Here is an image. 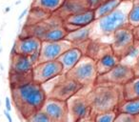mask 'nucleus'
<instances>
[{
    "label": "nucleus",
    "mask_w": 139,
    "mask_h": 122,
    "mask_svg": "<svg viewBox=\"0 0 139 122\" xmlns=\"http://www.w3.org/2000/svg\"><path fill=\"white\" fill-rule=\"evenodd\" d=\"M11 97L17 110L25 119L34 112L41 110L47 99L42 85L34 81L24 86L11 89Z\"/></svg>",
    "instance_id": "f257e3e1"
},
{
    "label": "nucleus",
    "mask_w": 139,
    "mask_h": 122,
    "mask_svg": "<svg viewBox=\"0 0 139 122\" xmlns=\"http://www.w3.org/2000/svg\"><path fill=\"white\" fill-rule=\"evenodd\" d=\"M92 110V114L107 111L117 110V107L124 100L123 86L112 84H94L86 94Z\"/></svg>",
    "instance_id": "f03ea898"
},
{
    "label": "nucleus",
    "mask_w": 139,
    "mask_h": 122,
    "mask_svg": "<svg viewBox=\"0 0 139 122\" xmlns=\"http://www.w3.org/2000/svg\"><path fill=\"white\" fill-rule=\"evenodd\" d=\"M132 5V2L122 1V3L111 14L95 20L92 23L91 39L111 36L115 31L125 27H130L128 16Z\"/></svg>",
    "instance_id": "7ed1b4c3"
},
{
    "label": "nucleus",
    "mask_w": 139,
    "mask_h": 122,
    "mask_svg": "<svg viewBox=\"0 0 139 122\" xmlns=\"http://www.w3.org/2000/svg\"><path fill=\"white\" fill-rule=\"evenodd\" d=\"M50 81L53 84H50L49 82L42 84V88L46 93L47 98L67 101L71 97L78 94L81 90H83V87L80 84L68 78L66 75H58Z\"/></svg>",
    "instance_id": "20e7f679"
},
{
    "label": "nucleus",
    "mask_w": 139,
    "mask_h": 122,
    "mask_svg": "<svg viewBox=\"0 0 139 122\" xmlns=\"http://www.w3.org/2000/svg\"><path fill=\"white\" fill-rule=\"evenodd\" d=\"M66 76L79 83L83 89L92 88L98 76L96 61L88 56H83L79 62L66 74Z\"/></svg>",
    "instance_id": "39448f33"
},
{
    "label": "nucleus",
    "mask_w": 139,
    "mask_h": 122,
    "mask_svg": "<svg viewBox=\"0 0 139 122\" xmlns=\"http://www.w3.org/2000/svg\"><path fill=\"white\" fill-rule=\"evenodd\" d=\"M68 122H80L92 118V110L86 94L80 92L67 100Z\"/></svg>",
    "instance_id": "423d86ee"
},
{
    "label": "nucleus",
    "mask_w": 139,
    "mask_h": 122,
    "mask_svg": "<svg viewBox=\"0 0 139 122\" xmlns=\"http://www.w3.org/2000/svg\"><path fill=\"white\" fill-rule=\"evenodd\" d=\"M134 76H135L134 71L131 67L119 63L117 66L114 67L113 69H111L110 72H106L104 75H98L95 84L107 83L123 86L126 83H128Z\"/></svg>",
    "instance_id": "0eeeda50"
},
{
    "label": "nucleus",
    "mask_w": 139,
    "mask_h": 122,
    "mask_svg": "<svg viewBox=\"0 0 139 122\" xmlns=\"http://www.w3.org/2000/svg\"><path fill=\"white\" fill-rule=\"evenodd\" d=\"M33 80L37 84L46 83L47 81L53 79V78L58 76V75H64L61 64L57 60L47 61V62H41L34 67L33 72Z\"/></svg>",
    "instance_id": "6e6552de"
},
{
    "label": "nucleus",
    "mask_w": 139,
    "mask_h": 122,
    "mask_svg": "<svg viewBox=\"0 0 139 122\" xmlns=\"http://www.w3.org/2000/svg\"><path fill=\"white\" fill-rule=\"evenodd\" d=\"M72 47H74L73 44L68 41L67 39L57 42L42 41L41 48L39 51L40 53L39 63L57 60L61 56L62 53Z\"/></svg>",
    "instance_id": "1a4fd4ad"
},
{
    "label": "nucleus",
    "mask_w": 139,
    "mask_h": 122,
    "mask_svg": "<svg viewBox=\"0 0 139 122\" xmlns=\"http://www.w3.org/2000/svg\"><path fill=\"white\" fill-rule=\"evenodd\" d=\"M111 36L112 37L110 44L111 50L119 58L126 53V51L131 47L135 40L132 33V29L131 27H125L115 31Z\"/></svg>",
    "instance_id": "9d476101"
},
{
    "label": "nucleus",
    "mask_w": 139,
    "mask_h": 122,
    "mask_svg": "<svg viewBox=\"0 0 139 122\" xmlns=\"http://www.w3.org/2000/svg\"><path fill=\"white\" fill-rule=\"evenodd\" d=\"M41 110L45 112L53 122H68L67 101L47 98Z\"/></svg>",
    "instance_id": "9b49d317"
},
{
    "label": "nucleus",
    "mask_w": 139,
    "mask_h": 122,
    "mask_svg": "<svg viewBox=\"0 0 139 122\" xmlns=\"http://www.w3.org/2000/svg\"><path fill=\"white\" fill-rule=\"evenodd\" d=\"M41 44L42 41L35 36H19L14 41L11 52V56L17 53V54L30 56L33 53L40 51Z\"/></svg>",
    "instance_id": "f8f14e48"
},
{
    "label": "nucleus",
    "mask_w": 139,
    "mask_h": 122,
    "mask_svg": "<svg viewBox=\"0 0 139 122\" xmlns=\"http://www.w3.org/2000/svg\"><path fill=\"white\" fill-rule=\"evenodd\" d=\"M90 4L88 0H65L61 8L53 15L64 20L65 18L89 10Z\"/></svg>",
    "instance_id": "ddd939ff"
},
{
    "label": "nucleus",
    "mask_w": 139,
    "mask_h": 122,
    "mask_svg": "<svg viewBox=\"0 0 139 122\" xmlns=\"http://www.w3.org/2000/svg\"><path fill=\"white\" fill-rule=\"evenodd\" d=\"M83 56V53L77 47H72L62 53L57 61L61 64L63 74L66 75L68 72H70L79 62Z\"/></svg>",
    "instance_id": "4468645a"
},
{
    "label": "nucleus",
    "mask_w": 139,
    "mask_h": 122,
    "mask_svg": "<svg viewBox=\"0 0 139 122\" xmlns=\"http://www.w3.org/2000/svg\"><path fill=\"white\" fill-rule=\"evenodd\" d=\"M34 69V64L31 63L29 56L22 54L11 56V66L10 72L14 74H31Z\"/></svg>",
    "instance_id": "2eb2a0df"
},
{
    "label": "nucleus",
    "mask_w": 139,
    "mask_h": 122,
    "mask_svg": "<svg viewBox=\"0 0 139 122\" xmlns=\"http://www.w3.org/2000/svg\"><path fill=\"white\" fill-rule=\"evenodd\" d=\"M95 21L94 16V11L92 9H89L87 11H84L79 14H73L71 16L67 17L63 20V22L69 25L74 26L76 28H82V27H86Z\"/></svg>",
    "instance_id": "dca6fc26"
},
{
    "label": "nucleus",
    "mask_w": 139,
    "mask_h": 122,
    "mask_svg": "<svg viewBox=\"0 0 139 122\" xmlns=\"http://www.w3.org/2000/svg\"><path fill=\"white\" fill-rule=\"evenodd\" d=\"M119 63L120 58L115 53H113V52H110L104 54L96 60V69H97L98 75H104L106 72H110Z\"/></svg>",
    "instance_id": "f3484780"
},
{
    "label": "nucleus",
    "mask_w": 139,
    "mask_h": 122,
    "mask_svg": "<svg viewBox=\"0 0 139 122\" xmlns=\"http://www.w3.org/2000/svg\"><path fill=\"white\" fill-rule=\"evenodd\" d=\"M92 28V24H91V25L86 26V27H82V28H79L77 30L70 32V33H68V35L66 36V39L71 43H72L74 47L79 44H82V43L91 39Z\"/></svg>",
    "instance_id": "a211bd4d"
},
{
    "label": "nucleus",
    "mask_w": 139,
    "mask_h": 122,
    "mask_svg": "<svg viewBox=\"0 0 139 122\" xmlns=\"http://www.w3.org/2000/svg\"><path fill=\"white\" fill-rule=\"evenodd\" d=\"M65 0H34L31 8L39 9L47 14H53L61 8Z\"/></svg>",
    "instance_id": "6ab92c4d"
},
{
    "label": "nucleus",
    "mask_w": 139,
    "mask_h": 122,
    "mask_svg": "<svg viewBox=\"0 0 139 122\" xmlns=\"http://www.w3.org/2000/svg\"><path fill=\"white\" fill-rule=\"evenodd\" d=\"M139 60V40H134L131 47L120 57V63L134 69Z\"/></svg>",
    "instance_id": "aec40b11"
},
{
    "label": "nucleus",
    "mask_w": 139,
    "mask_h": 122,
    "mask_svg": "<svg viewBox=\"0 0 139 122\" xmlns=\"http://www.w3.org/2000/svg\"><path fill=\"white\" fill-rule=\"evenodd\" d=\"M68 35V31L62 25L54 26L53 28L49 29L45 32V33L41 36V41H49V42H57L66 39Z\"/></svg>",
    "instance_id": "412c9836"
},
{
    "label": "nucleus",
    "mask_w": 139,
    "mask_h": 122,
    "mask_svg": "<svg viewBox=\"0 0 139 122\" xmlns=\"http://www.w3.org/2000/svg\"><path fill=\"white\" fill-rule=\"evenodd\" d=\"M123 96L124 100L139 98V75L134 76L128 83L123 85Z\"/></svg>",
    "instance_id": "4be33fe9"
},
{
    "label": "nucleus",
    "mask_w": 139,
    "mask_h": 122,
    "mask_svg": "<svg viewBox=\"0 0 139 122\" xmlns=\"http://www.w3.org/2000/svg\"><path fill=\"white\" fill-rule=\"evenodd\" d=\"M121 3H122V0H106L99 7L93 10L95 20L111 14V11H113Z\"/></svg>",
    "instance_id": "5701e85b"
},
{
    "label": "nucleus",
    "mask_w": 139,
    "mask_h": 122,
    "mask_svg": "<svg viewBox=\"0 0 139 122\" xmlns=\"http://www.w3.org/2000/svg\"><path fill=\"white\" fill-rule=\"evenodd\" d=\"M117 112L131 114L134 117L139 115V98L131 100H123L117 107Z\"/></svg>",
    "instance_id": "b1692460"
},
{
    "label": "nucleus",
    "mask_w": 139,
    "mask_h": 122,
    "mask_svg": "<svg viewBox=\"0 0 139 122\" xmlns=\"http://www.w3.org/2000/svg\"><path fill=\"white\" fill-rule=\"evenodd\" d=\"M9 80H10L11 89L24 86L26 84L34 81L31 74H14V72H10Z\"/></svg>",
    "instance_id": "393cba45"
},
{
    "label": "nucleus",
    "mask_w": 139,
    "mask_h": 122,
    "mask_svg": "<svg viewBox=\"0 0 139 122\" xmlns=\"http://www.w3.org/2000/svg\"><path fill=\"white\" fill-rule=\"evenodd\" d=\"M50 15L52 14H47V13L39 10V9L31 8L30 11H29L28 19H27V26H33V25H35V24H38V23L48 19Z\"/></svg>",
    "instance_id": "a878e982"
},
{
    "label": "nucleus",
    "mask_w": 139,
    "mask_h": 122,
    "mask_svg": "<svg viewBox=\"0 0 139 122\" xmlns=\"http://www.w3.org/2000/svg\"><path fill=\"white\" fill-rule=\"evenodd\" d=\"M129 26L131 29L139 26V3H134L128 16Z\"/></svg>",
    "instance_id": "bb28decb"
},
{
    "label": "nucleus",
    "mask_w": 139,
    "mask_h": 122,
    "mask_svg": "<svg viewBox=\"0 0 139 122\" xmlns=\"http://www.w3.org/2000/svg\"><path fill=\"white\" fill-rule=\"evenodd\" d=\"M117 110L107 111L103 113H98L93 115L94 122H114V119L117 115Z\"/></svg>",
    "instance_id": "cd10ccee"
},
{
    "label": "nucleus",
    "mask_w": 139,
    "mask_h": 122,
    "mask_svg": "<svg viewBox=\"0 0 139 122\" xmlns=\"http://www.w3.org/2000/svg\"><path fill=\"white\" fill-rule=\"evenodd\" d=\"M26 120L27 122H53L50 118V117L42 110L34 112V114H31Z\"/></svg>",
    "instance_id": "c85d7f7f"
},
{
    "label": "nucleus",
    "mask_w": 139,
    "mask_h": 122,
    "mask_svg": "<svg viewBox=\"0 0 139 122\" xmlns=\"http://www.w3.org/2000/svg\"><path fill=\"white\" fill-rule=\"evenodd\" d=\"M114 122H136V117L125 113H117Z\"/></svg>",
    "instance_id": "c756f323"
},
{
    "label": "nucleus",
    "mask_w": 139,
    "mask_h": 122,
    "mask_svg": "<svg viewBox=\"0 0 139 122\" xmlns=\"http://www.w3.org/2000/svg\"><path fill=\"white\" fill-rule=\"evenodd\" d=\"M90 4V8L92 10H95V9L99 7L103 2H105L106 0H88Z\"/></svg>",
    "instance_id": "7c9ffc66"
},
{
    "label": "nucleus",
    "mask_w": 139,
    "mask_h": 122,
    "mask_svg": "<svg viewBox=\"0 0 139 122\" xmlns=\"http://www.w3.org/2000/svg\"><path fill=\"white\" fill-rule=\"evenodd\" d=\"M30 57V59H31V63L34 64V67L35 66V65H37V64L39 63V59H40V53H39V52H36V53H33L31 56H29Z\"/></svg>",
    "instance_id": "2f4dec72"
},
{
    "label": "nucleus",
    "mask_w": 139,
    "mask_h": 122,
    "mask_svg": "<svg viewBox=\"0 0 139 122\" xmlns=\"http://www.w3.org/2000/svg\"><path fill=\"white\" fill-rule=\"evenodd\" d=\"M5 108H6V111L8 112H11V99L9 98V96H6L5 98Z\"/></svg>",
    "instance_id": "473e14b6"
},
{
    "label": "nucleus",
    "mask_w": 139,
    "mask_h": 122,
    "mask_svg": "<svg viewBox=\"0 0 139 122\" xmlns=\"http://www.w3.org/2000/svg\"><path fill=\"white\" fill-rule=\"evenodd\" d=\"M132 33H134V39L135 40H139V26L132 29Z\"/></svg>",
    "instance_id": "72a5a7b5"
},
{
    "label": "nucleus",
    "mask_w": 139,
    "mask_h": 122,
    "mask_svg": "<svg viewBox=\"0 0 139 122\" xmlns=\"http://www.w3.org/2000/svg\"><path fill=\"white\" fill-rule=\"evenodd\" d=\"M29 11H30V9H25V10H24V11H23L22 13L20 14L19 16H18V21H21V20H22L23 18H24V17L27 15V14L29 13Z\"/></svg>",
    "instance_id": "f704fd0d"
},
{
    "label": "nucleus",
    "mask_w": 139,
    "mask_h": 122,
    "mask_svg": "<svg viewBox=\"0 0 139 122\" xmlns=\"http://www.w3.org/2000/svg\"><path fill=\"white\" fill-rule=\"evenodd\" d=\"M4 114H5V117H6V118L8 119V121L9 122H12V118H11V114H10V112H8V111H4Z\"/></svg>",
    "instance_id": "c9c22d12"
},
{
    "label": "nucleus",
    "mask_w": 139,
    "mask_h": 122,
    "mask_svg": "<svg viewBox=\"0 0 139 122\" xmlns=\"http://www.w3.org/2000/svg\"><path fill=\"white\" fill-rule=\"evenodd\" d=\"M134 75H135V76H138L139 75V60L136 63V65H135V67L134 68Z\"/></svg>",
    "instance_id": "e433bc0d"
},
{
    "label": "nucleus",
    "mask_w": 139,
    "mask_h": 122,
    "mask_svg": "<svg viewBox=\"0 0 139 122\" xmlns=\"http://www.w3.org/2000/svg\"><path fill=\"white\" fill-rule=\"evenodd\" d=\"M80 122H94L93 121V119H86V120H82V121H80Z\"/></svg>",
    "instance_id": "4c0bfd02"
},
{
    "label": "nucleus",
    "mask_w": 139,
    "mask_h": 122,
    "mask_svg": "<svg viewBox=\"0 0 139 122\" xmlns=\"http://www.w3.org/2000/svg\"><path fill=\"white\" fill-rule=\"evenodd\" d=\"M11 11V8H10V7H7L5 10V13H8V11Z\"/></svg>",
    "instance_id": "58836bf2"
},
{
    "label": "nucleus",
    "mask_w": 139,
    "mask_h": 122,
    "mask_svg": "<svg viewBox=\"0 0 139 122\" xmlns=\"http://www.w3.org/2000/svg\"><path fill=\"white\" fill-rule=\"evenodd\" d=\"M122 1H128V2H135V1H136V0H122Z\"/></svg>",
    "instance_id": "ea45409f"
},
{
    "label": "nucleus",
    "mask_w": 139,
    "mask_h": 122,
    "mask_svg": "<svg viewBox=\"0 0 139 122\" xmlns=\"http://www.w3.org/2000/svg\"><path fill=\"white\" fill-rule=\"evenodd\" d=\"M136 122H139V115L136 117Z\"/></svg>",
    "instance_id": "a19ab883"
},
{
    "label": "nucleus",
    "mask_w": 139,
    "mask_h": 122,
    "mask_svg": "<svg viewBox=\"0 0 139 122\" xmlns=\"http://www.w3.org/2000/svg\"><path fill=\"white\" fill-rule=\"evenodd\" d=\"M134 3H139V0H136L135 2H134Z\"/></svg>",
    "instance_id": "79ce46f5"
},
{
    "label": "nucleus",
    "mask_w": 139,
    "mask_h": 122,
    "mask_svg": "<svg viewBox=\"0 0 139 122\" xmlns=\"http://www.w3.org/2000/svg\"><path fill=\"white\" fill-rule=\"evenodd\" d=\"M0 41H1V36H0Z\"/></svg>",
    "instance_id": "37998d69"
},
{
    "label": "nucleus",
    "mask_w": 139,
    "mask_h": 122,
    "mask_svg": "<svg viewBox=\"0 0 139 122\" xmlns=\"http://www.w3.org/2000/svg\"><path fill=\"white\" fill-rule=\"evenodd\" d=\"M0 105H1V102H0Z\"/></svg>",
    "instance_id": "c03bdc74"
}]
</instances>
